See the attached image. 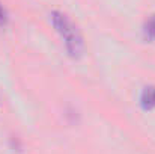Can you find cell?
<instances>
[{
  "label": "cell",
  "instance_id": "1",
  "mask_svg": "<svg viewBox=\"0 0 155 154\" xmlns=\"http://www.w3.org/2000/svg\"><path fill=\"white\" fill-rule=\"evenodd\" d=\"M50 17H51V23L56 32L59 33V36L62 38L65 44L68 54L74 59H80L84 53V41L78 27L71 21V18L66 14L60 11H53Z\"/></svg>",
  "mask_w": 155,
  "mask_h": 154
},
{
  "label": "cell",
  "instance_id": "2",
  "mask_svg": "<svg viewBox=\"0 0 155 154\" xmlns=\"http://www.w3.org/2000/svg\"><path fill=\"white\" fill-rule=\"evenodd\" d=\"M140 106L143 110L155 109V86H146L140 95Z\"/></svg>",
  "mask_w": 155,
  "mask_h": 154
},
{
  "label": "cell",
  "instance_id": "3",
  "mask_svg": "<svg viewBox=\"0 0 155 154\" xmlns=\"http://www.w3.org/2000/svg\"><path fill=\"white\" fill-rule=\"evenodd\" d=\"M143 36L146 41H155V14L151 15L143 24Z\"/></svg>",
  "mask_w": 155,
  "mask_h": 154
},
{
  "label": "cell",
  "instance_id": "4",
  "mask_svg": "<svg viewBox=\"0 0 155 154\" xmlns=\"http://www.w3.org/2000/svg\"><path fill=\"white\" fill-rule=\"evenodd\" d=\"M2 21H5V12H3V9H2V6H0V23Z\"/></svg>",
  "mask_w": 155,
  "mask_h": 154
}]
</instances>
